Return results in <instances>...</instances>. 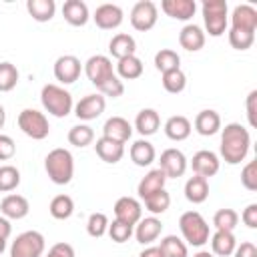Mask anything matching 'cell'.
I'll return each mask as SVG.
<instances>
[{
	"label": "cell",
	"instance_id": "cell-40",
	"mask_svg": "<svg viewBox=\"0 0 257 257\" xmlns=\"http://www.w3.org/2000/svg\"><path fill=\"white\" fill-rule=\"evenodd\" d=\"M92 141H94V131L88 124H76L68 131V143L78 147V149L88 147Z\"/></svg>",
	"mask_w": 257,
	"mask_h": 257
},
{
	"label": "cell",
	"instance_id": "cell-49",
	"mask_svg": "<svg viewBox=\"0 0 257 257\" xmlns=\"http://www.w3.org/2000/svg\"><path fill=\"white\" fill-rule=\"evenodd\" d=\"M243 223L249 227V229H257V203H251L243 209V215H241Z\"/></svg>",
	"mask_w": 257,
	"mask_h": 257
},
{
	"label": "cell",
	"instance_id": "cell-56",
	"mask_svg": "<svg viewBox=\"0 0 257 257\" xmlns=\"http://www.w3.org/2000/svg\"><path fill=\"white\" fill-rule=\"evenodd\" d=\"M193 257H215L213 253H209V251H199V253H195Z\"/></svg>",
	"mask_w": 257,
	"mask_h": 257
},
{
	"label": "cell",
	"instance_id": "cell-21",
	"mask_svg": "<svg viewBox=\"0 0 257 257\" xmlns=\"http://www.w3.org/2000/svg\"><path fill=\"white\" fill-rule=\"evenodd\" d=\"M165 183H167V175H165L159 167H157V169H151V171L139 181L137 193H139L141 199H147L149 195H153V193L165 189Z\"/></svg>",
	"mask_w": 257,
	"mask_h": 257
},
{
	"label": "cell",
	"instance_id": "cell-52",
	"mask_svg": "<svg viewBox=\"0 0 257 257\" xmlns=\"http://www.w3.org/2000/svg\"><path fill=\"white\" fill-rule=\"evenodd\" d=\"M255 100H257V90H251L247 96V116H249V124L257 126V118H255Z\"/></svg>",
	"mask_w": 257,
	"mask_h": 257
},
{
	"label": "cell",
	"instance_id": "cell-29",
	"mask_svg": "<svg viewBox=\"0 0 257 257\" xmlns=\"http://www.w3.org/2000/svg\"><path fill=\"white\" fill-rule=\"evenodd\" d=\"M128 155H131V161H133L137 167H149V165L155 161V157H157L155 147H153L147 139L135 141V143L131 145V149H128Z\"/></svg>",
	"mask_w": 257,
	"mask_h": 257
},
{
	"label": "cell",
	"instance_id": "cell-34",
	"mask_svg": "<svg viewBox=\"0 0 257 257\" xmlns=\"http://www.w3.org/2000/svg\"><path fill=\"white\" fill-rule=\"evenodd\" d=\"M48 211H50V215H52L54 219L64 221V219H68V217L74 213V201H72V197H68V195H56V197L50 201Z\"/></svg>",
	"mask_w": 257,
	"mask_h": 257
},
{
	"label": "cell",
	"instance_id": "cell-24",
	"mask_svg": "<svg viewBox=\"0 0 257 257\" xmlns=\"http://www.w3.org/2000/svg\"><path fill=\"white\" fill-rule=\"evenodd\" d=\"M209 197V179L205 177H189L187 183H185V199L193 205H199V203H205Z\"/></svg>",
	"mask_w": 257,
	"mask_h": 257
},
{
	"label": "cell",
	"instance_id": "cell-14",
	"mask_svg": "<svg viewBox=\"0 0 257 257\" xmlns=\"http://www.w3.org/2000/svg\"><path fill=\"white\" fill-rule=\"evenodd\" d=\"M114 219L120 223H126L131 227H135L141 219H143V207L137 199L133 197H120L114 203Z\"/></svg>",
	"mask_w": 257,
	"mask_h": 257
},
{
	"label": "cell",
	"instance_id": "cell-37",
	"mask_svg": "<svg viewBox=\"0 0 257 257\" xmlns=\"http://www.w3.org/2000/svg\"><path fill=\"white\" fill-rule=\"evenodd\" d=\"M161 82H163V88H165L167 92L179 94V92H183L185 86H187V76H185V72H183L181 68H175V70L165 72Z\"/></svg>",
	"mask_w": 257,
	"mask_h": 257
},
{
	"label": "cell",
	"instance_id": "cell-46",
	"mask_svg": "<svg viewBox=\"0 0 257 257\" xmlns=\"http://www.w3.org/2000/svg\"><path fill=\"white\" fill-rule=\"evenodd\" d=\"M106 233L110 235V239H112L114 243H126V241L131 239V235H133V227L114 219L112 223H108V231H106Z\"/></svg>",
	"mask_w": 257,
	"mask_h": 257
},
{
	"label": "cell",
	"instance_id": "cell-27",
	"mask_svg": "<svg viewBox=\"0 0 257 257\" xmlns=\"http://www.w3.org/2000/svg\"><path fill=\"white\" fill-rule=\"evenodd\" d=\"M108 50H110V54H112L116 60H120V58H126V56H133V54H135L137 42H135V38H133L131 34L118 32V34H114V36L110 38Z\"/></svg>",
	"mask_w": 257,
	"mask_h": 257
},
{
	"label": "cell",
	"instance_id": "cell-57",
	"mask_svg": "<svg viewBox=\"0 0 257 257\" xmlns=\"http://www.w3.org/2000/svg\"><path fill=\"white\" fill-rule=\"evenodd\" d=\"M4 249H6V239H2V237H0V255L4 253Z\"/></svg>",
	"mask_w": 257,
	"mask_h": 257
},
{
	"label": "cell",
	"instance_id": "cell-32",
	"mask_svg": "<svg viewBox=\"0 0 257 257\" xmlns=\"http://www.w3.org/2000/svg\"><path fill=\"white\" fill-rule=\"evenodd\" d=\"M26 10L36 22H48L56 12V4L54 0H28Z\"/></svg>",
	"mask_w": 257,
	"mask_h": 257
},
{
	"label": "cell",
	"instance_id": "cell-11",
	"mask_svg": "<svg viewBox=\"0 0 257 257\" xmlns=\"http://www.w3.org/2000/svg\"><path fill=\"white\" fill-rule=\"evenodd\" d=\"M80 72H82V64L74 54L58 56L54 62V78L62 84H72L74 80H78Z\"/></svg>",
	"mask_w": 257,
	"mask_h": 257
},
{
	"label": "cell",
	"instance_id": "cell-7",
	"mask_svg": "<svg viewBox=\"0 0 257 257\" xmlns=\"http://www.w3.org/2000/svg\"><path fill=\"white\" fill-rule=\"evenodd\" d=\"M18 128H20L26 137H30V139H34V141H42V139H46L48 133H50L48 118H46L42 112L34 110V108H24V110L18 114Z\"/></svg>",
	"mask_w": 257,
	"mask_h": 257
},
{
	"label": "cell",
	"instance_id": "cell-10",
	"mask_svg": "<svg viewBox=\"0 0 257 257\" xmlns=\"http://www.w3.org/2000/svg\"><path fill=\"white\" fill-rule=\"evenodd\" d=\"M159 169L167 175V179H177V177H183L185 171H187V157L183 151L179 149H165L161 153V159H159Z\"/></svg>",
	"mask_w": 257,
	"mask_h": 257
},
{
	"label": "cell",
	"instance_id": "cell-9",
	"mask_svg": "<svg viewBox=\"0 0 257 257\" xmlns=\"http://www.w3.org/2000/svg\"><path fill=\"white\" fill-rule=\"evenodd\" d=\"M84 74L88 76V80L98 86L102 84L106 78H110L114 74V68H112V60L104 54H94L90 56L86 62H84Z\"/></svg>",
	"mask_w": 257,
	"mask_h": 257
},
{
	"label": "cell",
	"instance_id": "cell-42",
	"mask_svg": "<svg viewBox=\"0 0 257 257\" xmlns=\"http://www.w3.org/2000/svg\"><path fill=\"white\" fill-rule=\"evenodd\" d=\"M18 82V70L12 62H0V92H10Z\"/></svg>",
	"mask_w": 257,
	"mask_h": 257
},
{
	"label": "cell",
	"instance_id": "cell-53",
	"mask_svg": "<svg viewBox=\"0 0 257 257\" xmlns=\"http://www.w3.org/2000/svg\"><path fill=\"white\" fill-rule=\"evenodd\" d=\"M10 233H12V225H10V221H8L6 217L0 215V237H2V239H8Z\"/></svg>",
	"mask_w": 257,
	"mask_h": 257
},
{
	"label": "cell",
	"instance_id": "cell-22",
	"mask_svg": "<svg viewBox=\"0 0 257 257\" xmlns=\"http://www.w3.org/2000/svg\"><path fill=\"white\" fill-rule=\"evenodd\" d=\"M179 44L189 50V52H197L205 46V32L201 26L197 24H185L179 32Z\"/></svg>",
	"mask_w": 257,
	"mask_h": 257
},
{
	"label": "cell",
	"instance_id": "cell-1",
	"mask_svg": "<svg viewBox=\"0 0 257 257\" xmlns=\"http://www.w3.org/2000/svg\"><path fill=\"white\" fill-rule=\"evenodd\" d=\"M249 147H251V135L243 124L231 122L223 128V133H221V157L225 163L239 165L241 161H245Z\"/></svg>",
	"mask_w": 257,
	"mask_h": 257
},
{
	"label": "cell",
	"instance_id": "cell-30",
	"mask_svg": "<svg viewBox=\"0 0 257 257\" xmlns=\"http://www.w3.org/2000/svg\"><path fill=\"white\" fill-rule=\"evenodd\" d=\"M237 247V239L231 231H215L213 237H211V249H213V255L217 257H229L233 255Z\"/></svg>",
	"mask_w": 257,
	"mask_h": 257
},
{
	"label": "cell",
	"instance_id": "cell-41",
	"mask_svg": "<svg viewBox=\"0 0 257 257\" xmlns=\"http://www.w3.org/2000/svg\"><path fill=\"white\" fill-rule=\"evenodd\" d=\"M20 185V171L12 165L0 167V193H10Z\"/></svg>",
	"mask_w": 257,
	"mask_h": 257
},
{
	"label": "cell",
	"instance_id": "cell-54",
	"mask_svg": "<svg viewBox=\"0 0 257 257\" xmlns=\"http://www.w3.org/2000/svg\"><path fill=\"white\" fill-rule=\"evenodd\" d=\"M139 257H163V253L159 247H147L145 251L139 253Z\"/></svg>",
	"mask_w": 257,
	"mask_h": 257
},
{
	"label": "cell",
	"instance_id": "cell-33",
	"mask_svg": "<svg viewBox=\"0 0 257 257\" xmlns=\"http://www.w3.org/2000/svg\"><path fill=\"white\" fill-rule=\"evenodd\" d=\"M116 76L122 78V80H135L143 74V62L139 56H126V58H120L118 64H116Z\"/></svg>",
	"mask_w": 257,
	"mask_h": 257
},
{
	"label": "cell",
	"instance_id": "cell-51",
	"mask_svg": "<svg viewBox=\"0 0 257 257\" xmlns=\"http://www.w3.org/2000/svg\"><path fill=\"white\" fill-rule=\"evenodd\" d=\"M233 257H257V247L251 241H245V243L235 247Z\"/></svg>",
	"mask_w": 257,
	"mask_h": 257
},
{
	"label": "cell",
	"instance_id": "cell-25",
	"mask_svg": "<svg viewBox=\"0 0 257 257\" xmlns=\"http://www.w3.org/2000/svg\"><path fill=\"white\" fill-rule=\"evenodd\" d=\"M62 16L72 26H84L88 22V18H90L88 6L82 0H66L62 4Z\"/></svg>",
	"mask_w": 257,
	"mask_h": 257
},
{
	"label": "cell",
	"instance_id": "cell-35",
	"mask_svg": "<svg viewBox=\"0 0 257 257\" xmlns=\"http://www.w3.org/2000/svg\"><path fill=\"white\" fill-rule=\"evenodd\" d=\"M163 257H187V243L177 237V235H167L161 239V245H159Z\"/></svg>",
	"mask_w": 257,
	"mask_h": 257
},
{
	"label": "cell",
	"instance_id": "cell-5",
	"mask_svg": "<svg viewBox=\"0 0 257 257\" xmlns=\"http://www.w3.org/2000/svg\"><path fill=\"white\" fill-rule=\"evenodd\" d=\"M203 20L209 36H221L227 30V2L225 0H205L203 6Z\"/></svg>",
	"mask_w": 257,
	"mask_h": 257
},
{
	"label": "cell",
	"instance_id": "cell-4",
	"mask_svg": "<svg viewBox=\"0 0 257 257\" xmlns=\"http://www.w3.org/2000/svg\"><path fill=\"white\" fill-rule=\"evenodd\" d=\"M179 229H181L183 239L193 247H203L209 241V235H211L209 223L197 211H185L179 217Z\"/></svg>",
	"mask_w": 257,
	"mask_h": 257
},
{
	"label": "cell",
	"instance_id": "cell-45",
	"mask_svg": "<svg viewBox=\"0 0 257 257\" xmlns=\"http://www.w3.org/2000/svg\"><path fill=\"white\" fill-rule=\"evenodd\" d=\"M98 88V92L102 94V96H112V98H118V96H122V92H124V84H122V80L116 76V74H112L110 78H106L102 84H98L96 86Z\"/></svg>",
	"mask_w": 257,
	"mask_h": 257
},
{
	"label": "cell",
	"instance_id": "cell-28",
	"mask_svg": "<svg viewBox=\"0 0 257 257\" xmlns=\"http://www.w3.org/2000/svg\"><path fill=\"white\" fill-rule=\"evenodd\" d=\"M161 126V116L155 108H143L139 110L137 118H135V128L139 131V135L143 137H151L159 131Z\"/></svg>",
	"mask_w": 257,
	"mask_h": 257
},
{
	"label": "cell",
	"instance_id": "cell-47",
	"mask_svg": "<svg viewBox=\"0 0 257 257\" xmlns=\"http://www.w3.org/2000/svg\"><path fill=\"white\" fill-rule=\"evenodd\" d=\"M241 183L247 191H257V161H249L241 171Z\"/></svg>",
	"mask_w": 257,
	"mask_h": 257
},
{
	"label": "cell",
	"instance_id": "cell-31",
	"mask_svg": "<svg viewBox=\"0 0 257 257\" xmlns=\"http://www.w3.org/2000/svg\"><path fill=\"white\" fill-rule=\"evenodd\" d=\"M191 120L183 114H175L171 118H167L165 122V135L171 139V141H185L189 135H191Z\"/></svg>",
	"mask_w": 257,
	"mask_h": 257
},
{
	"label": "cell",
	"instance_id": "cell-18",
	"mask_svg": "<svg viewBox=\"0 0 257 257\" xmlns=\"http://www.w3.org/2000/svg\"><path fill=\"white\" fill-rule=\"evenodd\" d=\"M161 231H163V223H161V219H157L155 215L145 217V219H141V221L137 223V227H135L137 243H141V245H151L153 241L159 239Z\"/></svg>",
	"mask_w": 257,
	"mask_h": 257
},
{
	"label": "cell",
	"instance_id": "cell-48",
	"mask_svg": "<svg viewBox=\"0 0 257 257\" xmlns=\"http://www.w3.org/2000/svg\"><path fill=\"white\" fill-rule=\"evenodd\" d=\"M14 153H16V145H14L12 137L0 133V161H8V159H12Z\"/></svg>",
	"mask_w": 257,
	"mask_h": 257
},
{
	"label": "cell",
	"instance_id": "cell-19",
	"mask_svg": "<svg viewBox=\"0 0 257 257\" xmlns=\"http://www.w3.org/2000/svg\"><path fill=\"white\" fill-rule=\"evenodd\" d=\"M131 135H133V126H131V122H128L126 118H122V116H110V118L104 122V126H102V137L112 139V141L122 143V145L131 139Z\"/></svg>",
	"mask_w": 257,
	"mask_h": 257
},
{
	"label": "cell",
	"instance_id": "cell-6",
	"mask_svg": "<svg viewBox=\"0 0 257 257\" xmlns=\"http://www.w3.org/2000/svg\"><path fill=\"white\" fill-rule=\"evenodd\" d=\"M44 237L38 231L20 233L10 245V257H42L44 253Z\"/></svg>",
	"mask_w": 257,
	"mask_h": 257
},
{
	"label": "cell",
	"instance_id": "cell-44",
	"mask_svg": "<svg viewBox=\"0 0 257 257\" xmlns=\"http://www.w3.org/2000/svg\"><path fill=\"white\" fill-rule=\"evenodd\" d=\"M253 42H255V32H245V30H235V28L229 30V44L235 50H247L253 46Z\"/></svg>",
	"mask_w": 257,
	"mask_h": 257
},
{
	"label": "cell",
	"instance_id": "cell-26",
	"mask_svg": "<svg viewBox=\"0 0 257 257\" xmlns=\"http://www.w3.org/2000/svg\"><path fill=\"white\" fill-rule=\"evenodd\" d=\"M195 131L203 137H211L215 133L221 131V116L217 110H201L197 116H195Z\"/></svg>",
	"mask_w": 257,
	"mask_h": 257
},
{
	"label": "cell",
	"instance_id": "cell-2",
	"mask_svg": "<svg viewBox=\"0 0 257 257\" xmlns=\"http://www.w3.org/2000/svg\"><path fill=\"white\" fill-rule=\"evenodd\" d=\"M44 169L54 185H68L74 175V159L68 149H52L44 159Z\"/></svg>",
	"mask_w": 257,
	"mask_h": 257
},
{
	"label": "cell",
	"instance_id": "cell-13",
	"mask_svg": "<svg viewBox=\"0 0 257 257\" xmlns=\"http://www.w3.org/2000/svg\"><path fill=\"white\" fill-rule=\"evenodd\" d=\"M94 22H96V26L98 28H102V30H112V28H118L120 24H122V20H124V12H122V8L118 6V4H110V2H106V4H100L96 10H94Z\"/></svg>",
	"mask_w": 257,
	"mask_h": 257
},
{
	"label": "cell",
	"instance_id": "cell-17",
	"mask_svg": "<svg viewBox=\"0 0 257 257\" xmlns=\"http://www.w3.org/2000/svg\"><path fill=\"white\" fill-rule=\"evenodd\" d=\"M30 211V205H28V199L22 197V195H16V193H10L6 195L2 201H0V213L2 217L6 219H24Z\"/></svg>",
	"mask_w": 257,
	"mask_h": 257
},
{
	"label": "cell",
	"instance_id": "cell-43",
	"mask_svg": "<svg viewBox=\"0 0 257 257\" xmlns=\"http://www.w3.org/2000/svg\"><path fill=\"white\" fill-rule=\"evenodd\" d=\"M108 231V217L104 213H92L86 221V233L94 239H100Z\"/></svg>",
	"mask_w": 257,
	"mask_h": 257
},
{
	"label": "cell",
	"instance_id": "cell-36",
	"mask_svg": "<svg viewBox=\"0 0 257 257\" xmlns=\"http://www.w3.org/2000/svg\"><path fill=\"white\" fill-rule=\"evenodd\" d=\"M179 64H181V56L175 50H171V48H161L155 54V68L161 74H165L169 70H175V68H181Z\"/></svg>",
	"mask_w": 257,
	"mask_h": 257
},
{
	"label": "cell",
	"instance_id": "cell-12",
	"mask_svg": "<svg viewBox=\"0 0 257 257\" xmlns=\"http://www.w3.org/2000/svg\"><path fill=\"white\" fill-rule=\"evenodd\" d=\"M106 108V98L98 92V94H86L84 98H80L74 106V114L80 120H94L98 118Z\"/></svg>",
	"mask_w": 257,
	"mask_h": 257
},
{
	"label": "cell",
	"instance_id": "cell-15",
	"mask_svg": "<svg viewBox=\"0 0 257 257\" xmlns=\"http://www.w3.org/2000/svg\"><path fill=\"white\" fill-rule=\"evenodd\" d=\"M191 167H193L195 175L209 179V177H213V175L219 173L221 161H219V157H217L213 151L203 149V151H197V153L193 155V159H191Z\"/></svg>",
	"mask_w": 257,
	"mask_h": 257
},
{
	"label": "cell",
	"instance_id": "cell-38",
	"mask_svg": "<svg viewBox=\"0 0 257 257\" xmlns=\"http://www.w3.org/2000/svg\"><path fill=\"white\" fill-rule=\"evenodd\" d=\"M143 201H145V207H147V211H149L151 215H163V213L169 209V205H171V195H169L165 189H161V191L149 195V197L143 199Z\"/></svg>",
	"mask_w": 257,
	"mask_h": 257
},
{
	"label": "cell",
	"instance_id": "cell-3",
	"mask_svg": "<svg viewBox=\"0 0 257 257\" xmlns=\"http://www.w3.org/2000/svg\"><path fill=\"white\" fill-rule=\"evenodd\" d=\"M40 102L44 110L56 118H64L72 110V94L58 84H44L40 90Z\"/></svg>",
	"mask_w": 257,
	"mask_h": 257
},
{
	"label": "cell",
	"instance_id": "cell-55",
	"mask_svg": "<svg viewBox=\"0 0 257 257\" xmlns=\"http://www.w3.org/2000/svg\"><path fill=\"white\" fill-rule=\"evenodd\" d=\"M4 122H6V112H4V106L0 104V128L4 126Z\"/></svg>",
	"mask_w": 257,
	"mask_h": 257
},
{
	"label": "cell",
	"instance_id": "cell-20",
	"mask_svg": "<svg viewBox=\"0 0 257 257\" xmlns=\"http://www.w3.org/2000/svg\"><path fill=\"white\" fill-rule=\"evenodd\" d=\"M161 10L175 20H189L197 10V2L195 0H163Z\"/></svg>",
	"mask_w": 257,
	"mask_h": 257
},
{
	"label": "cell",
	"instance_id": "cell-8",
	"mask_svg": "<svg viewBox=\"0 0 257 257\" xmlns=\"http://www.w3.org/2000/svg\"><path fill=\"white\" fill-rule=\"evenodd\" d=\"M131 26L139 32H147L151 30L155 24H157V18H159V10H157V4L151 2V0H139L133 10H131Z\"/></svg>",
	"mask_w": 257,
	"mask_h": 257
},
{
	"label": "cell",
	"instance_id": "cell-50",
	"mask_svg": "<svg viewBox=\"0 0 257 257\" xmlns=\"http://www.w3.org/2000/svg\"><path fill=\"white\" fill-rule=\"evenodd\" d=\"M46 257H74V249L68 243H56L48 249Z\"/></svg>",
	"mask_w": 257,
	"mask_h": 257
},
{
	"label": "cell",
	"instance_id": "cell-16",
	"mask_svg": "<svg viewBox=\"0 0 257 257\" xmlns=\"http://www.w3.org/2000/svg\"><path fill=\"white\" fill-rule=\"evenodd\" d=\"M231 28L255 32L257 30V10L251 4H239L233 8L231 14Z\"/></svg>",
	"mask_w": 257,
	"mask_h": 257
},
{
	"label": "cell",
	"instance_id": "cell-39",
	"mask_svg": "<svg viewBox=\"0 0 257 257\" xmlns=\"http://www.w3.org/2000/svg\"><path fill=\"white\" fill-rule=\"evenodd\" d=\"M237 223H239V215L233 209H219L213 215V225L217 231H231L233 233Z\"/></svg>",
	"mask_w": 257,
	"mask_h": 257
},
{
	"label": "cell",
	"instance_id": "cell-23",
	"mask_svg": "<svg viewBox=\"0 0 257 257\" xmlns=\"http://www.w3.org/2000/svg\"><path fill=\"white\" fill-rule=\"evenodd\" d=\"M94 149H96V155L104 163H108V165H114V163H118L124 157V145L122 143H116L112 139H106V137L96 139Z\"/></svg>",
	"mask_w": 257,
	"mask_h": 257
}]
</instances>
